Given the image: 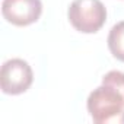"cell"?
Returning <instances> with one entry per match:
<instances>
[{
    "label": "cell",
    "mask_w": 124,
    "mask_h": 124,
    "mask_svg": "<svg viewBox=\"0 0 124 124\" xmlns=\"http://www.w3.org/2000/svg\"><path fill=\"white\" fill-rule=\"evenodd\" d=\"M89 115L96 124L124 123V99L108 85H101L93 89L86 102Z\"/></svg>",
    "instance_id": "1"
},
{
    "label": "cell",
    "mask_w": 124,
    "mask_h": 124,
    "mask_svg": "<svg viewBox=\"0 0 124 124\" xmlns=\"http://www.w3.org/2000/svg\"><path fill=\"white\" fill-rule=\"evenodd\" d=\"M67 18L76 31L95 34L107 21V9L101 0H73L67 10Z\"/></svg>",
    "instance_id": "2"
},
{
    "label": "cell",
    "mask_w": 124,
    "mask_h": 124,
    "mask_svg": "<svg viewBox=\"0 0 124 124\" xmlns=\"http://www.w3.org/2000/svg\"><path fill=\"white\" fill-rule=\"evenodd\" d=\"M34 73L28 61L22 58H10L5 61L0 70V88L8 95H21L29 89Z\"/></svg>",
    "instance_id": "3"
},
{
    "label": "cell",
    "mask_w": 124,
    "mask_h": 124,
    "mask_svg": "<svg viewBox=\"0 0 124 124\" xmlns=\"http://www.w3.org/2000/svg\"><path fill=\"white\" fill-rule=\"evenodd\" d=\"M42 13L41 0H3L2 15L16 26H26L39 19Z\"/></svg>",
    "instance_id": "4"
},
{
    "label": "cell",
    "mask_w": 124,
    "mask_h": 124,
    "mask_svg": "<svg viewBox=\"0 0 124 124\" xmlns=\"http://www.w3.org/2000/svg\"><path fill=\"white\" fill-rule=\"evenodd\" d=\"M107 42L111 54L120 61H124V21L115 23L111 28Z\"/></svg>",
    "instance_id": "5"
},
{
    "label": "cell",
    "mask_w": 124,
    "mask_h": 124,
    "mask_svg": "<svg viewBox=\"0 0 124 124\" xmlns=\"http://www.w3.org/2000/svg\"><path fill=\"white\" fill-rule=\"evenodd\" d=\"M102 83L111 86L112 89H115L121 95V98L124 99V73L123 72L111 70V72L105 73L104 78H102Z\"/></svg>",
    "instance_id": "6"
}]
</instances>
